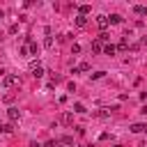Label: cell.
<instances>
[{
    "instance_id": "cell-16",
    "label": "cell",
    "mask_w": 147,
    "mask_h": 147,
    "mask_svg": "<svg viewBox=\"0 0 147 147\" xmlns=\"http://www.w3.org/2000/svg\"><path fill=\"white\" fill-rule=\"evenodd\" d=\"M0 131H5V133H11V131H14V126H11V124H2V126H0Z\"/></svg>"
},
{
    "instance_id": "cell-4",
    "label": "cell",
    "mask_w": 147,
    "mask_h": 147,
    "mask_svg": "<svg viewBox=\"0 0 147 147\" xmlns=\"http://www.w3.org/2000/svg\"><path fill=\"white\" fill-rule=\"evenodd\" d=\"M108 23H110V21H108V16H103V14H101V16H96V25H99L101 30H103V28H108Z\"/></svg>"
},
{
    "instance_id": "cell-14",
    "label": "cell",
    "mask_w": 147,
    "mask_h": 147,
    "mask_svg": "<svg viewBox=\"0 0 147 147\" xmlns=\"http://www.w3.org/2000/svg\"><path fill=\"white\" fill-rule=\"evenodd\" d=\"M108 21H110V23H115V25H117V23H122V16H119V14H113V16H110V18H108Z\"/></svg>"
},
{
    "instance_id": "cell-5",
    "label": "cell",
    "mask_w": 147,
    "mask_h": 147,
    "mask_svg": "<svg viewBox=\"0 0 147 147\" xmlns=\"http://www.w3.org/2000/svg\"><path fill=\"white\" fill-rule=\"evenodd\" d=\"M78 71H90V64H87V62H80L78 67L71 69V74H78Z\"/></svg>"
},
{
    "instance_id": "cell-23",
    "label": "cell",
    "mask_w": 147,
    "mask_h": 147,
    "mask_svg": "<svg viewBox=\"0 0 147 147\" xmlns=\"http://www.w3.org/2000/svg\"><path fill=\"white\" fill-rule=\"evenodd\" d=\"M30 147H41V145H37V142H30Z\"/></svg>"
},
{
    "instance_id": "cell-3",
    "label": "cell",
    "mask_w": 147,
    "mask_h": 147,
    "mask_svg": "<svg viewBox=\"0 0 147 147\" xmlns=\"http://www.w3.org/2000/svg\"><path fill=\"white\" fill-rule=\"evenodd\" d=\"M7 117H9L11 122H16V119L21 117V110H18V108H9V110H7Z\"/></svg>"
},
{
    "instance_id": "cell-12",
    "label": "cell",
    "mask_w": 147,
    "mask_h": 147,
    "mask_svg": "<svg viewBox=\"0 0 147 147\" xmlns=\"http://www.w3.org/2000/svg\"><path fill=\"white\" fill-rule=\"evenodd\" d=\"M126 48H129V39L124 37V39L119 41V46H117V51H126Z\"/></svg>"
},
{
    "instance_id": "cell-1",
    "label": "cell",
    "mask_w": 147,
    "mask_h": 147,
    "mask_svg": "<svg viewBox=\"0 0 147 147\" xmlns=\"http://www.w3.org/2000/svg\"><path fill=\"white\" fill-rule=\"evenodd\" d=\"M30 69H32V76H34V78H41V76H44V67H41L39 62H32Z\"/></svg>"
},
{
    "instance_id": "cell-18",
    "label": "cell",
    "mask_w": 147,
    "mask_h": 147,
    "mask_svg": "<svg viewBox=\"0 0 147 147\" xmlns=\"http://www.w3.org/2000/svg\"><path fill=\"white\" fill-rule=\"evenodd\" d=\"M44 46H46V48H51V46H53V39H51V37H46V39H44Z\"/></svg>"
},
{
    "instance_id": "cell-8",
    "label": "cell",
    "mask_w": 147,
    "mask_h": 147,
    "mask_svg": "<svg viewBox=\"0 0 147 147\" xmlns=\"http://www.w3.org/2000/svg\"><path fill=\"white\" fill-rule=\"evenodd\" d=\"M64 124H74V117H71V113H62V117H60Z\"/></svg>"
},
{
    "instance_id": "cell-15",
    "label": "cell",
    "mask_w": 147,
    "mask_h": 147,
    "mask_svg": "<svg viewBox=\"0 0 147 147\" xmlns=\"http://www.w3.org/2000/svg\"><path fill=\"white\" fill-rule=\"evenodd\" d=\"M28 51H30V53H34V55H37V53H39V46H37V44H32V41H30V46H28Z\"/></svg>"
},
{
    "instance_id": "cell-11",
    "label": "cell",
    "mask_w": 147,
    "mask_h": 147,
    "mask_svg": "<svg viewBox=\"0 0 147 147\" xmlns=\"http://www.w3.org/2000/svg\"><path fill=\"white\" fill-rule=\"evenodd\" d=\"M85 23H87V18H85V16H80V14H78V16H76V25H78V28H83V25H85Z\"/></svg>"
},
{
    "instance_id": "cell-2",
    "label": "cell",
    "mask_w": 147,
    "mask_h": 147,
    "mask_svg": "<svg viewBox=\"0 0 147 147\" xmlns=\"http://www.w3.org/2000/svg\"><path fill=\"white\" fill-rule=\"evenodd\" d=\"M16 83H18L16 76H5V78H2V85H5V87H14Z\"/></svg>"
},
{
    "instance_id": "cell-25",
    "label": "cell",
    "mask_w": 147,
    "mask_h": 147,
    "mask_svg": "<svg viewBox=\"0 0 147 147\" xmlns=\"http://www.w3.org/2000/svg\"><path fill=\"white\" fill-rule=\"evenodd\" d=\"M140 147H147V145H140Z\"/></svg>"
},
{
    "instance_id": "cell-13",
    "label": "cell",
    "mask_w": 147,
    "mask_h": 147,
    "mask_svg": "<svg viewBox=\"0 0 147 147\" xmlns=\"http://www.w3.org/2000/svg\"><path fill=\"white\" fill-rule=\"evenodd\" d=\"M92 51H94V53L103 51V46H101V41H99V39H96V41H92Z\"/></svg>"
},
{
    "instance_id": "cell-21",
    "label": "cell",
    "mask_w": 147,
    "mask_h": 147,
    "mask_svg": "<svg viewBox=\"0 0 147 147\" xmlns=\"http://www.w3.org/2000/svg\"><path fill=\"white\" fill-rule=\"evenodd\" d=\"M108 115H110L108 110H99V113H96V117H108Z\"/></svg>"
},
{
    "instance_id": "cell-17",
    "label": "cell",
    "mask_w": 147,
    "mask_h": 147,
    "mask_svg": "<svg viewBox=\"0 0 147 147\" xmlns=\"http://www.w3.org/2000/svg\"><path fill=\"white\" fill-rule=\"evenodd\" d=\"M74 110H76V113H85V106H83V103H74Z\"/></svg>"
},
{
    "instance_id": "cell-9",
    "label": "cell",
    "mask_w": 147,
    "mask_h": 147,
    "mask_svg": "<svg viewBox=\"0 0 147 147\" xmlns=\"http://www.w3.org/2000/svg\"><path fill=\"white\" fill-rule=\"evenodd\" d=\"M131 131H133V133H142V131H147V126H145V124H133Z\"/></svg>"
},
{
    "instance_id": "cell-7",
    "label": "cell",
    "mask_w": 147,
    "mask_h": 147,
    "mask_svg": "<svg viewBox=\"0 0 147 147\" xmlns=\"http://www.w3.org/2000/svg\"><path fill=\"white\" fill-rule=\"evenodd\" d=\"M133 11H136L138 16H147V7H142V5H136V7H133Z\"/></svg>"
},
{
    "instance_id": "cell-19",
    "label": "cell",
    "mask_w": 147,
    "mask_h": 147,
    "mask_svg": "<svg viewBox=\"0 0 147 147\" xmlns=\"http://www.w3.org/2000/svg\"><path fill=\"white\" fill-rule=\"evenodd\" d=\"M71 53H74V55L80 53V46H78V44H71Z\"/></svg>"
},
{
    "instance_id": "cell-6",
    "label": "cell",
    "mask_w": 147,
    "mask_h": 147,
    "mask_svg": "<svg viewBox=\"0 0 147 147\" xmlns=\"http://www.w3.org/2000/svg\"><path fill=\"white\" fill-rule=\"evenodd\" d=\"M103 53H106V55H115V53H117V48H115L113 44H106V46H103Z\"/></svg>"
},
{
    "instance_id": "cell-20",
    "label": "cell",
    "mask_w": 147,
    "mask_h": 147,
    "mask_svg": "<svg viewBox=\"0 0 147 147\" xmlns=\"http://www.w3.org/2000/svg\"><path fill=\"white\" fill-rule=\"evenodd\" d=\"M99 41H101V44H103V41H108V34H106V32H101V34H99Z\"/></svg>"
},
{
    "instance_id": "cell-10",
    "label": "cell",
    "mask_w": 147,
    "mask_h": 147,
    "mask_svg": "<svg viewBox=\"0 0 147 147\" xmlns=\"http://www.w3.org/2000/svg\"><path fill=\"white\" fill-rule=\"evenodd\" d=\"M78 14H80V16L90 14V5H80V7H78Z\"/></svg>"
},
{
    "instance_id": "cell-24",
    "label": "cell",
    "mask_w": 147,
    "mask_h": 147,
    "mask_svg": "<svg viewBox=\"0 0 147 147\" xmlns=\"http://www.w3.org/2000/svg\"><path fill=\"white\" fill-rule=\"evenodd\" d=\"M2 16H5V14H2V11H0V21H2Z\"/></svg>"
},
{
    "instance_id": "cell-22",
    "label": "cell",
    "mask_w": 147,
    "mask_h": 147,
    "mask_svg": "<svg viewBox=\"0 0 147 147\" xmlns=\"http://www.w3.org/2000/svg\"><path fill=\"white\" fill-rule=\"evenodd\" d=\"M53 147H74V145H64V142H62V140H57V142H55V145H53Z\"/></svg>"
}]
</instances>
